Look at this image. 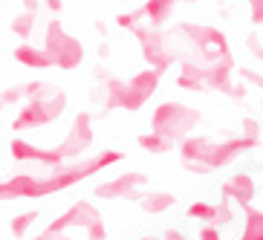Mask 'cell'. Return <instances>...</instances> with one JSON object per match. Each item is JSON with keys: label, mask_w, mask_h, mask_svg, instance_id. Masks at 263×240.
Instances as JSON below:
<instances>
[{"label": "cell", "mask_w": 263, "mask_h": 240, "mask_svg": "<svg viewBox=\"0 0 263 240\" xmlns=\"http://www.w3.org/2000/svg\"><path fill=\"white\" fill-rule=\"evenodd\" d=\"M177 87L179 90H202V87H209V67L202 61H194V58H185L182 67H179V76H177Z\"/></svg>", "instance_id": "obj_13"}, {"label": "cell", "mask_w": 263, "mask_h": 240, "mask_svg": "<svg viewBox=\"0 0 263 240\" xmlns=\"http://www.w3.org/2000/svg\"><path fill=\"white\" fill-rule=\"evenodd\" d=\"M87 237H90V240H104V237H107V229H104V220H101V217L87 226Z\"/></svg>", "instance_id": "obj_25"}, {"label": "cell", "mask_w": 263, "mask_h": 240, "mask_svg": "<svg viewBox=\"0 0 263 240\" xmlns=\"http://www.w3.org/2000/svg\"><path fill=\"white\" fill-rule=\"evenodd\" d=\"M243 136H252V139H260V124L255 122V119H243Z\"/></svg>", "instance_id": "obj_28"}, {"label": "cell", "mask_w": 263, "mask_h": 240, "mask_svg": "<svg viewBox=\"0 0 263 240\" xmlns=\"http://www.w3.org/2000/svg\"><path fill=\"white\" fill-rule=\"evenodd\" d=\"M35 240H70V237H64V234H52V232H41Z\"/></svg>", "instance_id": "obj_35"}, {"label": "cell", "mask_w": 263, "mask_h": 240, "mask_svg": "<svg viewBox=\"0 0 263 240\" xmlns=\"http://www.w3.org/2000/svg\"><path fill=\"white\" fill-rule=\"evenodd\" d=\"M249 3H255V0H249Z\"/></svg>", "instance_id": "obj_38"}, {"label": "cell", "mask_w": 263, "mask_h": 240, "mask_svg": "<svg viewBox=\"0 0 263 240\" xmlns=\"http://www.w3.org/2000/svg\"><path fill=\"white\" fill-rule=\"evenodd\" d=\"M139 147H145V151H151V154H168V151H174V142L165 139V136H159V133H142L139 139Z\"/></svg>", "instance_id": "obj_22"}, {"label": "cell", "mask_w": 263, "mask_h": 240, "mask_svg": "<svg viewBox=\"0 0 263 240\" xmlns=\"http://www.w3.org/2000/svg\"><path fill=\"white\" fill-rule=\"evenodd\" d=\"M67 107V93L55 90V93H41L38 99L26 101V107L17 113V119L12 122V131L21 133V131H29V127H44V124L55 122V119L64 113Z\"/></svg>", "instance_id": "obj_5"}, {"label": "cell", "mask_w": 263, "mask_h": 240, "mask_svg": "<svg viewBox=\"0 0 263 240\" xmlns=\"http://www.w3.org/2000/svg\"><path fill=\"white\" fill-rule=\"evenodd\" d=\"M139 240H154V237H139Z\"/></svg>", "instance_id": "obj_37"}, {"label": "cell", "mask_w": 263, "mask_h": 240, "mask_svg": "<svg viewBox=\"0 0 263 240\" xmlns=\"http://www.w3.org/2000/svg\"><path fill=\"white\" fill-rule=\"evenodd\" d=\"M185 171H191V174H211V165L209 162H185Z\"/></svg>", "instance_id": "obj_32"}, {"label": "cell", "mask_w": 263, "mask_h": 240, "mask_svg": "<svg viewBox=\"0 0 263 240\" xmlns=\"http://www.w3.org/2000/svg\"><path fill=\"white\" fill-rule=\"evenodd\" d=\"M38 220V211H26V214H17L12 217V223H9V229H12V234L15 237H24L26 232H29V226Z\"/></svg>", "instance_id": "obj_23"}, {"label": "cell", "mask_w": 263, "mask_h": 240, "mask_svg": "<svg viewBox=\"0 0 263 240\" xmlns=\"http://www.w3.org/2000/svg\"><path fill=\"white\" fill-rule=\"evenodd\" d=\"M237 76H240V81H249V84H255V87H260L263 90V72H255V70H237Z\"/></svg>", "instance_id": "obj_26"}, {"label": "cell", "mask_w": 263, "mask_h": 240, "mask_svg": "<svg viewBox=\"0 0 263 240\" xmlns=\"http://www.w3.org/2000/svg\"><path fill=\"white\" fill-rule=\"evenodd\" d=\"M202 113L194 107H185L179 101H165L154 110V119H151V131L165 136L171 142H182L185 136H191V131L200 124Z\"/></svg>", "instance_id": "obj_2"}, {"label": "cell", "mask_w": 263, "mask_h": 240, "mask_svg": "<svg viewBox=\"0 0 263 240\" xmlns=\"http://www.w3.org/2000/svg\"><path fill=\"white\" fill-rule=\"evenodd\" d=\"M139 21H145V17H142V12H139V9H136V12H122V15L116 17V24L122 26V29H133V26L139 24Z\"/></svg>", "instance_id": "obj_24"}, {"label": "cell", "mask_w": 263, "mask_h": 240, "mask_svg": "<svg viewBox=\"0 0 263 240\" xmlns=\"http://www.w3.org/2000/svg\"><path fill=\"white\" fill-rule=\"evenodd\" d=\"M113 162H122V151H104L99 154L96 159L90 162H78V165H64L47 179H35V177H26V174H17V177L6 179L0 186V197L3 200H21V197H47V194H55V191H64V188L76 186L81 179L93 177L99 174L101 168H107Z\"/></svg>", "instance_id": "obj_1"}, {"label": "cell", "mask_w": 263, "mask_h": 240, "mask_svg": "<svg viewBox=\"0 0 263 240\" xmlns=\"http://www.w3.org/2000/svg\"><path fill=\"white\" fill-rule=\"evenodd\" d=\"M211 145L214 142H209L205 136H185V139L179 142V154H182L185 162H205Z\"/></svg>", "instance_id": "obj_19"}, {"label": "cell", "mask_w": 263, "mask_h": 240, "mask_svg": "<svg viewBox=\"0 0 263 240\" xmlns=\"http://www.w3.org/2000/svg\"><path fill=\"white\" fill-rule=\"evenodd\" d=\"M234 58L229 55V58H220V61L209 64V87L211 90H220V93H229L232 96L234 90Z\"/></svg>", "instance_id": "obj_15"}, {"label": "cell", "mask_w": 263, "mask_h": 240, "mask_svg": "<svg viewBox=\"0 0 263 240\" xmlns=\"http://www.w3.org/2000/svg\"><path fill=\"white\" fill-rule=\"evenodd\" d=\"M99 209H93L90 202H76V206H70L67 209V214L55 217L52 223L47 226V232L52 234H64V229H70V226H81V229H87V226L93 223V220H99Z\"/></svg>", "instance_id": "obj_11"}, {"label": "cell", "mask_w": 263, "mask_h": 240, "mask_svg": "<svg viewBox=\"0 0 263 240\" xmlns=\"http://www.w3.org/2000/svg\"><path fill=\"white\" fill-rule=\"evenodd\" d=\"M188 217L194 220H202V223H214V226H223L232 220V211L229 206H211V202H191L188 206Z\"/></svg>", "instance_id": "obj_17"}, {"label": "cell", "mask_w": 263, "mask_h": 240, "mask_svg": "<svg viewBox=\"0 0 263 240\" xmlns=\"http://www.w3.org/2000/svg\"><path fill=\"white\" fill-rule=\"evenodd\" d=\"M159 78H162V72H156V70H142L127 78V104H124V110H139L156 93Z\"/></svg>", "instance_id": "obj_9"}, {"label": "cell", "mask_w": 263, "mask_h": 240, "mask_svg": "<svg viewBox=\"0 0 263 240\" xmlns=\"http://www.w3.org/2000/svg\"><path fill=\"white\" fill-rule=\"evenodd\" d=\"M12 159L15 162H29V159H35V162H44V165H49V168H64V151L61 147H52V151H44V147H35V145H29V142H24V139H12Z\"/></svg>", "instance_id": "obj_10"}, {"label": "cell", "mask_w": 263, "mask_h": 240, "mask_svg": "<svg viewBox=\"0 0 263 240\" xmlns=\"http://www.w3.org/2000/svg\"><path fill=\"white\" fill-rule=\"evenodd\" d=\"M179 32L194 41V47H197L202 61L214 64V61H220V58H229V55H232L229 38L211 24H179Z\"/></svg>", "instance_id": "obj_6"}, {"label": "cell", "mask_w": 263, "mask_h": 240, "mask_svg": "<svg viewBox=\"0 0 263 240\" xmlns=\"http://www.w3.org/2000/svg\"><path fill=\"white\" fill-rule=\"evenodd\" d=\"M133 35H136V41L142 44V55H145V61L151 64V70L165 76V72L174 67V61H179V52L171 47V41L162 32V26L136 24L133 26Z\"/></svg>", "instance_id": "obj_3"}, {"label": "cell", "mask_w": 263, "mask_h": 240, "mask_svg": "<svg viewBox=\"0 0 263 240\" xmlns=\"http://www.w3.org/2000/svg\"><path fill=\"white\" fill-rule=\"evenodd\" d=\"M12 58H15L17 64L29 67V70H49V67H55V58L47 52V49L44 47H29V44L17 47L15 52H12Z\"/></svg>", "instance_id": "obj_16"}, {"label": "cell", "mask_w": 263, "mask_h": 240, "mask_svg": "<svg viewBox=\"0 0 263 240\" xmlns=\"http://www.w3.org/2000/svg\"><path fill=\"white\" fill-rule=\"evenodd\" d=\"M24 9L26 12H38V0H24Z\"/></svg>", "instance_id": "obj_36"}, {"label": "cell", "mask_w": 263, "mask_h": 240, "mask_svg": "<svg viewBox=\"0 0 263 240\" xmlns=\"http://www.w3.org/2000/svg\"><path fill=\"white\" fill-rule=\"evenodd\" d=\"M162 240H188V237H185L182 232H174V229H168V232L162 234Z\"/></svg>", "instance_id": "obj_34"}, {"label": "cell", "mask_w": 263, "mask_h": 240, "mask_svg": "<svg viewBox=\"0 0 263 240\" xmlns=\"http://www.w3.org/2000/svg\"><path fill=\"white\" fill-rule=\"evenodd\" d=\"M21 99H24V87H6L3 90V107H9V104H15Z\"/></svg>", "instance_id": "obj_27"}, {"label": "cell", "mask_w": 263, "mask_h": 240, "mask_svg": "<svg viewBox=\"0 0 263 240\" xmlns=\"http://www.w3.org/2000/svg\"><path fill=\"white\" fill-rule=\"evenodd\" d=\"M44 49L55 58L58 70H76L78 64L84 61V47L81 41L72 38L70 32L61 26L58 17L47 21V32H44Z\"/></svg>", "instance_id": "obj_4"}, {"label": "cell", "mask_w": 263, "mask_h": 240, "mask_svg": "<svg viewBox=\"0 0 263 240\" xmlns=\"http://www.w3.org/2000/svg\"><path fill=\"white\" fill-rule=\"evenodd\" d=\"M139 202H142V211L145 214H162V211L177 206V197L174 194H162V191H145V197Z\"/></svg>", "instance_id": "obj_20"}, {"label": "cell", "mask_w": 263, "mask_h": 240, "mask_svg": "<svg viewBox=\"0 0 263 240\" xmlns=\"http://www.w3.org/2000/svg\"><path fill=\"white\" fill-rule=\"evenodd\" d=\"M249 6H252V24L263 26V0H255V3H249Z\"/></svg>", "instance_id": "obj_31"}, {"label": "cell", "mask_w": 263, "mask_h": 240, "mask_svg": "<svg viewBox=\"0 0 263 240\" xmlns=\"http://www.w3.org/2000/svg\"><path fill=\"white\" fill-rule=\"evenodd\" d=\"M257 139H252V136H240V139H229V142H217V145H211L209 156H205V162L211 165V171L223 168V165H229L237 154H243V151H249V147H255Z\"/></svg>", "instance_id": "obj_12"}, {"label": "cell", "mask_w": 263, "mask_h": 240, "mask_svg": "<svg viewBox=\"0 0 263 240\" xmlns=\"http://www.w3.org/2000/svg\"><path fill=\"white\" fill-rule=\"evenodd\" d=\"M246 44H249V52L255 55L257 61H263V44H260V41H257L255 35H249V38H246Z\"/></svg>", "instance_id": "obj_30"}, {"label": "cell", "mask_w": 263, "mask_h": 240, "mask_svg": "<svg viewBox=\"0 0 263 240\" xmlns=\"http://www.w3.org/2000/svg\"><path fill=\"white\" fill-rule=\"evenodd\" d=\"M142 186H147V177L145 174H136V171H127V174H119V177L107 179V182H101L96 186V197L101 200H113V197H124V200H142L145 191Z\"/></svg>", "instance_id": "obj_7"}, {"label": "cell", "mask_w": 263, "mask_h": 240, "mask_svg": "<svg viewBox=\"0 0 263 240\" xmlns=\"http://www.w3.org/2000/svg\"><path fill=\"white\" fill-rule=\"evenodd\" d=\"M255 191H257L255 179L249 177V174H234L232 179H226V186H223V197H226V200H237L240 209L252 202Z\"/></svg>", "instance_id": "obj_14"}, {"label": "cell", "mask_w": 263, "mask_h": 240, "mask_svg": "<svg viewBox=\"0 0 263 240\" xmlns=\"http://www.w3.org/2000/svg\"><path fill=\"white\" fill-rule=\"evenodd\" d=\"M200 240H220V229L214 223H205L200 229Z\"/></svg>", "instance_id": "obj_29"}, {"label": "cell", "mask_w": 263, "mask_h": 240, "mask_svg": "<svg viewBox=\"0 0 263 240\" xmlns=\"http://www.w3.org/2000/svg\"><path fill=\"white\" fill-rule=\"evenodd\" d=\"M47 3V9L52 12V15H61V9H64V0H44Z\"/></svg>", "instance_id": "obj_33"}, {"label": "cell", "mask_w": 263, "mask_h": 240, "mask_svg": "<svg viewBox=\"0 0 263 240\" xmlns=\"http://www.w3.org/2000/svg\"><path fill=\"white\" fill-rule=\"evenodd\" d=\"M35 21H38V12H17V15H12V21H9V29H12V35H17V38H29L32 32H35Z\"/></svg>", "instance_id": "obj_21"}, {"label": "cell", "mask_w": 263, "mask_h": 240, "mask_svg": "<svg viewBox=\"0 0 263 240\" xmlns=\"http://www.w3.org/2000/svg\"><path fill=\"white\" fill-rule=\"evenodd\" d=\"M174 6H177V0H147L139 12H142V17H145V24L162 26V24H168V17L174 15Z\"/></svg>", "instance_id": "obj_18"}, {"label": "cell", "mask_w": 263, "mask_h": 240, "mask_svg": "<svg viewBox=\"0 0 263 240\" xmlns=\"http://www.w3.org/2000/svg\"><path fill=\"white\" fill-rule=\"evenodd\" d=\"M90 145H93V119H90V113H78L67 139L61 142V151L67 159H78Z\"/></svg>", "instance_id": "obj_8"}]
</instances>
